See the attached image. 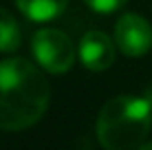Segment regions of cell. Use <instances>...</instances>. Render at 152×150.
<instances>
[{
	"label": "cell",
	"instance_id": "6da1fadb",
	"mask_svg": "<svg viewBox=\"0 0 152 150\" xmlns=\"http://www.w3.org/2000/svg\"><path fill=\"white\" fill-rule=\"evenodd\" d=\"M51 102L44 73L24 58L0 62V128L24 130L40 121Z\"/></svg>",
	"mask_w": 152,
	"mask_h": 150
},
{
	"label": "cell",
	"instance_id": "7a4b0ae2",
	"mask_svg": "<svg viewBox=\"0 0 152 150\" xmlns=\"http://www.w3.org/2000/svg\"><path fill=\"white\" fill-rule=\"evenodd\" d=\"M152 128V104L137 95H117L102 106L97 139L108 150L139 148Z\"/></svg>",
	"mask_w": 152,
	"mask_h": 150
},
{
	"label": "cell",
	"instance_id": "3957f363",
	"mask_svg": "<svg viewBox=\"0 0 152 150\" xmlns=\"http://www.w3.org/2000/svg\"><path fill=\"white\" fill-rule=\"evenodd\" d=\"M31 51H33L35 62L49 73H66L75 62V46L73 40L60 29H38L31 40Z\"/></svg>",
	"mask_w": 152,
	"mask_h": 150
},
{
	"label": "cell",
	"instance_id": "277c9868",
	"mask_svg": "<svg viewBox=\"0 0 152 150\" xmlns=\"http://www.w3.org/2000/svg\"><path fill=\"white\" fill-rule=\"evenodd\" d=\"M115 44L128 58H141L152 49V27L137 13H124L115 24Z\"/></svg>",
	"mask_w": 152,
	"mask_h": 150
},
{
	"label": "cell",
	"instance_id": "5b68a950",
	"mask_svg": "<svg viewBox=\"0 0 152 150\" xmlns=\"http://www.w3.org/2000/svg\"><path fill=\"white\" fill-rule=\"evenodd\" d=\"M115 46L104 31H86L80 40V60L88 71H106L115 62Z\"/></svg>",
	"mask_w": 152,
	"mask_h": 150
},
{
	"label": "cell",
	"instance_id": "8992f818",
	"mask_svg": "<svg viewBox=\"0 0 152 150\" xmlns=\"http://www.w3.org/2000/svg\"><path fill=\"white\" fill-rule=\"evenodd\" d=\"M15 4L29 20L46 22V20H53L64 11L69 0H15Z\"/></svg>",
	"mask_w": 152,
	"mask_h": 150
},
{
	"label": "cell",
	"instance_id": "52a82bcc",
	"mask_svg": "<svg viewBox=\"0 0 152 150\" xmlns=\"http://www.w3.org/2000/svg\"><path fill=\"white\" fill-rule=\"evenodd\" d=\"M20 40H22L20 24L15 22V18L7 9L0 7V51H2V53L15 51L20 46Z\"/></svg>",
	"mask_w": 152,
	"mask_h": 150
},
{
	"label": "cell",
	"instance_id": "ba28073f",
	"mask_svg": "<svg viewBox=\"0 0 152 150\" xmlns=\"http://www.w3.org/2000/svg\"><path fill=\"white\" fill-rule=\"evenodd\" d=\"M84 2L97 13H113L117 9H121L128 0H84Z\"/></svg>",
	"mask_w": 152,
	"mask_h": 150
},
{
	"label": "cell",
	"instance_id": "9c48e42d",
	"mask_svg": "<svg viewBox=\"0 0 152 150\" xmlns=\"http://www.w3.org/2000/svg\"><path fill=\"white\" fill-rule=\"evenodd\" d=\"M139 148H141V150H152V141H150V143H145V141H143Z\"/></svg>",
	"mask_w": 152,
	"mask_h": 150
}]
</instances>
